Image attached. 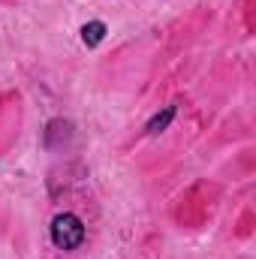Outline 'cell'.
Wrapping results in <instances>:
<instances>
[{
    "instance_id": "3957f363",
    "label": "cell",
    "mask_w": 256,
    "mask_h": 259,
    "mask_svg": "<svg viewBox=\"0 0 256 259\" xmlns=\"http://www.w3.org/2000/svg\"><path fill=\"white\" fill-rule=\"evenodd\" d=\"M103 39H106V24H103V21H88V24L81 27V42H84L88 49H97Z\"/></svg>"
},
{
    "instance_id": "6da1fadb",
    "label": "cell",
    "mask_w": 256,
    "mask_h": 259,
    "mask_svg": "<svg viewBox=\"0 0 256 259\" xmlns=\"http://www.w3.org/2000/svg\"><path fill=\"white\" fill-rule=\"evenodd\" d=\"M52 241L58 250H75L81 241H84V223L72 214V211H64L52 220Z\"/></svg>"
},
{
    "instance_id": "7a4b0ae2",
    "label": "cell",
    "mask_w": 256,
    "mask_h": 259,
    "mask_svg": "<svg viewBox=\"0 0 256 259\" xmlns=\"http://www.w3.org/2000/svg\"><path fill=\"white\" fill-rule=\"evenodd\" d=\"M175 115H178V109H175V106H166L163 112H157V115H154V118L148 121L145 133H148V136H160L163 130H169V124L175 121Z\"/></svg>"
}]
</instances>
